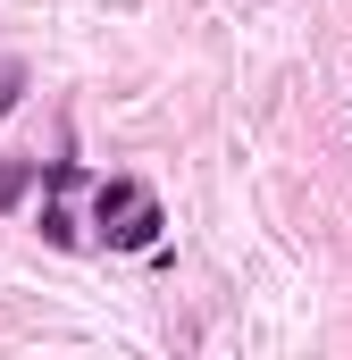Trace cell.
I'll list each match as a JSON object with an SVG mask.
<instances>
[{"mask_svg":"<svg viewBox=\"0 0 352 360\" xmlns=\"http://www.w3.org/2000/svg\"><path fill=\"white\" fill-rule=\"evenodd\" d=\"M92 210H101V235H109V243H126V252H143V243L160 235V210H151V193H143V184H101V201H92Z\"/></svg>","mask_w":352,"mask_h":360,"instance_id":"cell-1","label":"cell"},{"mask_svg":"<svg viewBox=\"0 0 352 360\" xmlns=\"http://www.w3.org/2000/svg\"><path fill=\"white\" fill-rule=\"evenodd\" d=\"M17 92H25V68H0V117L17 109Z\"/></svg>","mask_w":352,"mask_h":360,"instance_id":"cell-2","label":"cell"}]
</instances>
